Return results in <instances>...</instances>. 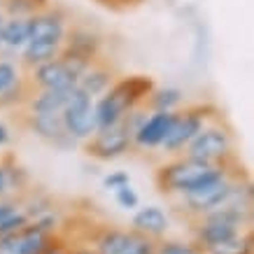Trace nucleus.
<instances>
[{
	"label": "nucleus",
	"mask_w": 254,
	"mask_h": 254,
	"mask_svg": "<svg viewBox=\"0 0 254 254\" xmlns=\"http://www.w3.org/2000/svg\"><path fill=\"white\" fill-rule=\"evenodd\" d=\"M243 175H247L245 168L233 170V173H229L226 177L217 180V182H212V185H208V187H203V189L189 191V193H185V196H177V198H173L175 212H180L187 222H191V219L205 215L210 210L222 208L224 203H226V198L231 196L233 185H236Z\"/></svg>",
	"instance_id": "obj_6"
},
{
	"label": "nucleus",
	"mask_w": 254,
	"mask_h": 254,
	"mask_svg": "<svg viewBox=\"0 0 254 254\" xmlns=\"http://www.w3.org/2000/svg\"><path fill=\"white\" fill-rule=\"evenodd\" d=\"M219 115V108L212 103H193V105H182L175 112L173 126H170L168 135L163 138L161 149L166 156H180L185 152V147L193 140V135L212 119Z\"/></svg>",
	"instance_id": "obj_5"
},
{
	"label": "nucleus",
	"mask_w": 254,
	"mask_h": 254,
	"mask_svg": "<svg viewBox=\"0 0 254 254\" xmlns=\"http://www.w3.org/2000/svg\"><path fill=\"white\" fill-rule=\"evenodd\" d=\"M21 208V203L16 198H0V222L5 219L7 215H12L14 210H19Z\"/></svg>",
	"instance_id": "obj_33"
},
{
	"label": "nucleus",
	"mask_w": 254,
	"mask_h": 254,
	"mask_svg": "<svg viewBox=\"0 0 254 254\" xmlns=\"http://www.w3.org/2000/svg\"><path fill=\"white\" fill-rule=\"evenodd\" d=\"M196 254H208V252H200V250H198V252H196Z\"/></svg>",
	"instance_id": "obj_35"
},
{
	"label": "nucleus",
	"mask_w": 254,
	"mask_h": 254,
	"mask_svg": "<svg viewBox=\"0 0 254 254\" xmlns=\"http://www.w3.org/2000/svg\"><path fill=\"white\" fill-rule=\"evenodd\" d=\"M154 89V82L145 75H128V77H117L108 91L93 100V115L96 126L105 128L112 124L122 122L133 108L142 105L147 93Z\"/></svg>",
	"instance_id": "obj_2"
},
{
	"label": "nucleus",
	"mask_w": 254,
	"mask_h": 254,
	"mask_svg": "<svg viewBox=\"0 0 254 254\" xmlns=\"http://www.w3.org/2000/svg\"><path fill=\"white\" fill-rule=\"evenodd\" d=\"M61 119L65 124V131L77 140V145H82L98 128L96 126V115H93V98L75 86L68 103H65V108L61 110Z\"/></svg>",
	"instance_id": "obj_9"
},
{
	"label": "nucleus",
	"mask_w": 254,
	"mask_h": 254,
	"mask_svg": "<svg viewBox=\"0 0 254 254\" xmlns=\"http://www.w3.org/2000/svg\"><path fill=\"white\" fill-rule=\"evenodd\" d=\"M31 93H33V86L28 84L26 75H21L7 91L0 93V110H14V112L16 110H23V105H26V100H28Z\"/></svg>",
	"instance_id": "obj_23"
},
{
	"label": "nucleus",
	"mask_w": 254,
	"mask_h": 254,
	"mask_svg": "<svg viewBox=\"0 0 254 254\" xmlns=\"http://www.w3.org/2000/svg\"><path fill=\"white\" fill-rule=\"evenodd\" d=\"M63 52V42H42V40H28L26 45L19 49L16 54V63L21 72H28V70L38 68L42 63L52 61V59H59Z\"/></svg>",
	"instance_id": "obj_17"
},
{
	"label": "nucleus",
	"mask_w": 254,
	"mask_h": 254,
	"mask_svg": "<svg viewBox=\"0 0 254 254\" xmlns=\"http://www.w3.org/2000/svg\"><path fill=\"white\" fill-rule=\"evenodd\" d=\"M112 193H115V203L122 210H128V212H133L135 208H140V196H138V191L133 189V185L119 187V189H115Z\"/></svg>",
	"instance_id": "obj_29"
},
{
	"label": "nucleus",
	"mask_w": 254,
	"mask_h": 254,
	"mask_svg": "<svg viewBox=\"0 0 254 254\" xmlns=\"http://www.w3.org/2000/svg\"><path fill=\"white\" fill-rule=\"evenodd\" d=\"M40 254H70V240L63 233H59L54 243L47 247V250H42Z\"/></svg>",
	"instance_id": "obj_31"
},
{
	"label": "nucleus",
	"mask_w": 254,
	"mask_h": 254,
	"mask_svg": "<svg viewBox=\"0 0 254 254\" xmlns=\"http://www.w3.org/2000/svg\"><path fill=\"white\" fill-rule=\"evenodd\" d=\"M91 63L84 61V59H77V56L63 54L59 59H52V61L42 63L38 68L23 72L28 84L33 89H56V91H68V89H75L82 77V72L89 68Z\"/></svg>",
	"instance_id": "obj_7"
},
{
	"label": "nucleus",
	"mask_w": 254,
	"mask_h": 254,
	"mask_svg": "<svg viewBox=\"0 0 254 254\" xmlns=\"http://www.w3.org/2000/svg\"><path fill=\"white\" fill-rule=\"evenodd\" d=\"M128 229H119V226H98L91 231V245L98 254H117L122 250L124 240H126Z\"/></svg>",
	"instance_id": "obj_21"
},
{
	"label": "nucleus",
	"mask_w": 254,
	"mask_h": 254,
	"mask_svg": "<svg viewBox=\"0 0 254 254\" xmlns=\"http://www.w3.org/2000/svg\"><path fill=\"white\" fill-rule=\"evenodd\" d=\"M26 185H28V175L21 166L0 161V198H7L9 193L19 191Z\"/></svg>",
	"instance_id": "obj_22"
},
{
	"label": "nucleus",
	"mask_w": 254,
	"mask_h": 254,
	"mask_svg": "<svg viewBox=\"0 0 254 254\" xmlns=\"http://www.w3.org/2000/svg\"><path fill=\"white\" fill-rule=\"evenodd\" d=\"M126 185H131V175L126 170H112V173H108V175L103 177V187L110 189V191H115V189L126 187Z\"/></svg>",
	"instance_id": "obj_30"
},
{
	"label": "nucleus",
	"mask_w": 254,
	"mask_h": 254,
	"mask_svg": "<svg viewBox=\"0 0 254 254\" xmlns=\"http://www.w3.org/2000/svg\"><path fill=\"white\" fill-rule=\"evenodd\" d=\"M9 142H12V131H9L7 124L0 119V149H5Z\"/></svg>",
	"instance_id": "obj_34"
},
{
	"label": "nucleus",
	"mask_w": 254,
	"mask_h": 254,
	"mask_svg": "<svg viewBox=\"0 0 254 254\" xmlns=\"http://www.w3.org/2000/svg\"><path fill=\"white\" fill-rule=\"evenodd\" d=\"M240 163H229V166H219V163H203L196 161L191 156H168L166 161L154 170V185L161 196L166 198H177L189 191L203 189V187L212 185L217 180L226 177L233 170H240Z\"/></svg>",
	"instance_id": "obj_1"
},
{
	"label": "nucleus",
	"mask_w": 254,
	"mask_h": 254,
	"mask_svg": "<svg viewBox=\"0 0 254 254\" xmlns=\"http://www.w3.org/2000/svg\"><path fill=\"white\" fill-rule=\"evenodd\" d=\"M191 233H193V245L200 252H210L212 247L222 245L226 240L236 238L238 233L247 231L252 224V210L238 208V205H222L205 212V215L191 219Z\"/></svg>",
	"instance_id": "obj_3"
},
{
	"label": "nucleus",
	"mask_w": 254,
	"mask_h": 254,
	"mask_svg": "<svg viewBox=\"0 0 254 254\" xmlns=\"http://www.w3.org/2000/svg\"><path fill=\"white\" fill-rule=\"evenodd\" d=\"M70 23L72 21L68 12L49 2L45 9L28 16V35L31 40H42V42H63Z\"/></svg>",
	"instance_id": "obj_12"
},
{
	"label": "nucleus",
	"mask_w": 254,
	"mask_h": 254,
	"mask_svg": "<svg viewBox=\"0 0 254 254\" xmlns=\"http://www.w3.org/2000/svg\"><path fill=\"white\" fill-rule=\"evenodd\" d=\"M70 93L68 91H56V89H33V93L28 96L23 110L26 112H33V115H61V110L65 108Z\"/></svg>",
	"instance_id": "obj_18"
},
{
	"label": "nucleus",
	"mask_w": 254,
	"mask_h": 254,
	"mask_svg": "<svg viewBox=\"0 0 254 254\" xmlns=\"http://www.w3.org/2000/svg\"><path fill=\"white\" fill-rule=\"evenodd\" d=\"M208 254H254V245H252V229L238 233L236 238L226 240L222 245L212 247Z\"/></svg>",
	"instance_id": "obj_25"
},
{
	"label": "nucleus",
	"mask_w": 254,
	"mask_h": 254,
	"mask_svg": "<svg viewBox=\"0 0 254 254\" xmlns=\"http://www.w3.org/2000/svg\"><path fill=\"white\" fill-rule=\"evenodd\" d=\"M59 233L45 231L38 222H28L19 231L0 236V254H40L52 245Z\"/></svg>",
	"instance_id": "obj_11"
},
{
	"label": "nucleus",
	"mask_w": 254,
	"mask_h": 254,
	"mask_svg": "<svg viewBox=\"0 0 254 254\" xmlns=\"http://www.w3.org/2000/svg\"><path fill=\"white\" fill-rule=\"evenodd\" d=\"M52 0H0V9L5 16H31L45 9Z\"/></svg>",
	"instance_id": "obj_24"
},
{
	"label": "nucleus",
	"mask_w": 254,
	"mask_h": 254,
	"mask_svg": "<svg viewBox=\"0 0 254 254\" xmlns=\"http://www.w3.org/2000/svg\"><path fill=\"white\" fill-rule=\"evenodd\" d=\"M185 105V91L177 86H156L147 93L145 108L149 112H175Z\"/></svg>",
	"instance_id": "obj_20"
},
{
	"label": "nucleus",
	"mask_w": 254,
	"mask_h": 254,
	"mask_svg": "<svg viewBox=\"0 0 254 254\" xmlns=\"http://www.w3.org/2000/svg\"><path fill=\"white\" fill-rule=\"evenodd\" d=\"M65 236V233H63ZM68 238V236H65ZM70 240V254H98L96 250H93V245L91 243H86V240H72V238H68Z\"/></svg>",
	"instance_id": "obj_32"
},
{
	"label": "nucleus",
	"mask_w": 254,
	"mask_h": 254,
	"mask_svg": "<svg viewBox=\"0 0 254 254\" xmlns=\"http://www.w3.org/2000/svg\"><path fill=\"white\" fill-rule=\"evenodd\" d=\"M19 115H21L23 128L33 133L38 140L47 142L49 147L61 149V152H70L72 147H77V140L65 131L61 115H33V112H26V110H19Z\"/></svg>",
	"instance_id": "obj_10"
},
{
	"label": "nucleus",
	"mask_w": 254,
	"mask_h": 254,
	"mask_svg": "<svg viewBox=\"0 0 254 254\" xmlns=\"http://www.w3.org/2000/svg\"><path fill=\"white\" fill-rule=\"evenodd\" d=\"M198 247L193 243H185V240H156L154 254H196Z\"/></svg>",
	"instance_id": "obj_28"
},
{
	"label": "nucleus",
	"mask_w": 254,
	"mask_h": 254,
	"mask_svg": "<svg viewBox=\"0 0 254 254\" xmlns=\"http://www.w3.org/2000/svg\"><path fill=\"white\" fill-rule=\"evenodd\" d=\"M185 156H191L196 161L203 163H219V166H229V163H240L238 159V138L229 122L222 117V112L212 117L203 128H200L193 140L185 147Z\"/></svg>",
	"instance_id": "obj_4"
},
{
	"label": "nucleus",
	"mask_w": 254,
	"mask_h": 254,
	"mask_svg": "<svg viewBox=\"0 0 254 254\" xmlns=\"http://www.w3.org/2000/svg\"><path fill=\"white\" fill-rule=\"evenodd\" d=\"M175 112H147L142 124L133 133V149H142V152L159 149L163 138L168 135L170 126H173Z\"/></svg>",
	"instance_id": "obj_14"
},
{
	"label": "nucleus",
	"mask_w": 254,
	"mask_h": 254,
	"mask_svg": "<svg viewBox=\"0 0 254 254\" xmlns=\"http://www.w3.org/2000/svg\"><path fill=\"white\" fill-rule=\"evenodd\" d=\"M31 40L28 35V16H5L0 23V45L9 56H16L26 42Z\"/></svg>",
	"instance_id": "obj_19"
},
{
	"label": "nucleus",
	"mask_w": 254,
	"mask_h": 254,
	"mask_svg": "<svg viewBox=\"0 0 254 254\" xmlns=\"http://www.w3.org/2000/svg\"><path fill=\"white\" fill-rule=\"evenodd\" d=\"M168 215L163 212L159 205H145V208H135L131 217V231L142 233L152 240H161L168 233Z\"/></svg>",
	"instance_id": "obj_16"
},
{
	"label": "nucleus",
	"mask_w": 254,
	"mask_h": 254,
	"mask_svg": "<svg viewBox=\"0 0 254 254\" xmlns=\"http://www.w3.org/2000/svg\"><path fill=\"white\" fill-rule=\"evenodd\" d=\"M154 247H156V240L128 229L126 231V240H124L122 250L117 254H154Z\"/></svg>",
	"instance_id": "obj_26"
},
{
	"label": "nucleus",
	"mask_w": 254,
	"mask_h": 254,
	"mask_svg": "<svg viewBox=\"0 0 254 254\" xmlns=\"http://www.w3.org/2000/svg\"><path fill=\"white\" fill-rule=\"evenodd\" d=\"M23 72L14 59H0V93H5Z\"/></svg>",
	"instance_id": "obj_27"
},
{
	"label": "nucleus",
	"mask_w": 254,
	"mask_h": 254,
	"mask_svg": "<svg viewBox=\"0 0 254 254\" xmlns=\"http://www.w3.org/2000/svg\"><path fill=\"white\" fill-rule=\"evenodd\" d=\"M105 49V38L96 28H89L84 23H70L65 40H63V54L77 56L84 61L93 63L96 59H103Z\"/></svg>",
	"instance_id": "obj_13"
},
{
	"label": "nucleus",
	"mask_w": 254,
	"mask_h": 254,
	"mask_svg": "<svg viewBox=\"0 0 254 254\" xmlns=\"http://www.w3.org/2000/svg\"><path fill=\"white\" fill-rule=\"evenodd\" d=\"M86 156H91L96 161H115L122 156L133 152V131L128 128V124L117 122L105 128H96L89 140L82 142Z\"/></svg>",
	"instance_id": "obj_8"
},
{
	"label": "nucleus",
	"mask_w": 254,
	"mask_h": 254,
	"mask_svg": "<svg viewBox=\"0 0 254 254\" xmlns=\"http://www.w3.org/2000/svg\"><path fill=\"white\" fill-rule=\"evenodd\" d=\"M117 77H119V72L115 70V65L110 63V59L103 56V59H96V61L82 72V77H79V82H77V89H82L86 96H91V98L96 100L98 96H103V93L108 91Z\"/></svg>",
	"instance_id": "obj_15"
}]
</instances>
